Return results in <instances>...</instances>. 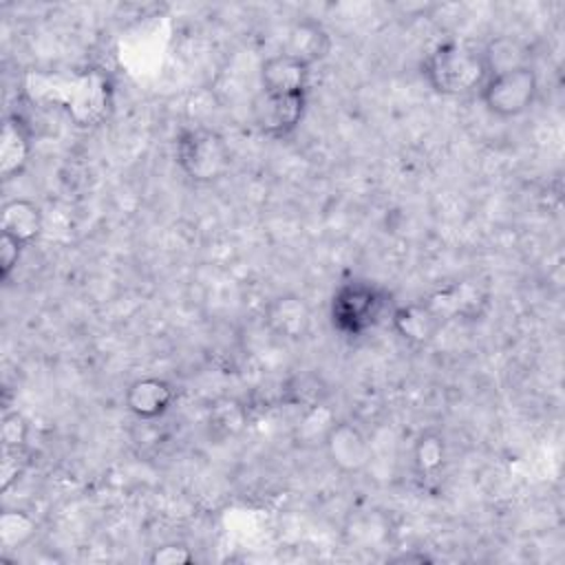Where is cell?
I'll use <instances>...</instances> for the list:
<instances>
[{"mask_svg": "<svg viewBox=\"0 0 565 565\" xmlns=\"http://www.w3.org/2000/svg\"><path fill=\"white\" fill-rule=\"evenodd\" d=\"M0 227L2 234L15 238L26 247L40 238L44 230V214L40 205L29 199H11L2 205Z\"/></svg>", "mask_w": 565, "mask_h": 565, "instance_id": "14", "label": "cell"}, {"mask_svg": "<svg viewBox=\"0 0 565 565\" xmlns=\"http://www.w3.org/2000/svg\"><path fill=\"white\" fill-rule=\"evenodd\" d=\"M245 426V413L234 399H223L210 411V428L221 437L236 435Z\"/></svg>", "mask_w": 565, "mask_h": 565, "instance_id": "18", "label": "cell"}, {"mask_svg": "<svg viewBox=\"0 0 565 565\" xmlns=\"http://www.w3.org/2000/svg\"><path fill=\"white\" fill-rule=\"evenodd\" d=\"M174 386L163 377H139L128 384L124 404L137 419L150 422L166 415L174 402Z\"/></svg>", "mask_w": 565, "mask_h": 565, "instance_id": "9", "label": "cell"}, {"mask_svg": "<svg viewBox=\"0 0 565 565\" xmlns=\"http://www.w3.org/2000/svg\"><path fill=\"white\" fill-rule=\"evenodd\" d=\"M309 93L278 95L260 90L252 104V117L256 128L271 139L289 137L302 121Z\"/></svg>", "mask_w": 565, "mask_h": 565, "instance_id": "5", "label": "cell"}, {"mask_svg": "<svg viewBox=\"0 0 565 565\" xmlns=\"http://www.w3.org/2000/svg\"><path fill=\"white\" fill-rule=\"evenodd\" d=\"M150 565H190L194 561V554L190 547L181 543H166L150 552L148 556Z\"/></svg>", "mask_w": 565, "mask_h": 565, "instance_id": "21", "label": "cell"}, {"mask_svg": "<svg viewBox=\"0 0 565 565\" xmlns=\"http://www.w3.org/2000/svg\"><path fill=\"white\" fill-rule=\"evenodd\" d=\"M426 302L444 322L448 318H479L488 307V294L477 282H455L426 298Z\"/></svg>", "mask_w": 565, "mask_h": 565, "instance_id": "10", "label": "cell"}, {"mask_svg": "<svg viewBox=\"0 0 565 565\" xmlns=\"http://www.w3.org/2000/svg\"><path fill=\"white\" fill-rule=\"evenodd\" d=\"M29 439V424L20 413H4L0 422V441L4 448H24Z\"/></svg>", "mask_w": 565, "mask_h": 565, "instance_id": "19", "label": "cell"}, {"mask_svg": "<svg viewBox=\"0 0 565 565\" xmlns=\"http://www.w3.org/2000/svg\"><path fill=\"white\" fill-rule=\"evenodd\" d=\"M31 130L20 115H7L0 135V174L2 179L18 177L31 157Z\"/></svg>", "mask_w": 565, "mask_h": 565, "instance_id": "13", "label": "cell"}, {"mask_svg": "<svg viewBox=\"0 0 565 565\" xmlns=\"http://www.w3.org/2000/svg\"><path fill=\"white\" fill-rule=\"evenodd\" d=\"M174 159L183 177L196 185L221 181L232 168V152L221 132L205 126L185 128L174 143Z\"/></svg>", "mask_w": 565, "mask_h": 565, "instance_id": "3", "label": "cell"}, {"mask_svg": "<svg viewBox=\"0 0 565 565\" xmlns=\"http://www.w3.org/2000/svg\"><path fill=\"white\" fill-rule=\"evenodd\" d=\"M311 66L287 55L276 53L267 57L260 66V90L278 93V95H298L309 93Z\"/></svg>", "mask_w": 565, "mask_h": 565, "instance_id": "8", "label": "cell"}, {"mask_svg": "<svg viewBox=\"0 0 565 565\" xmlns=\"http://www.w3.org/2000/svg\"><path fill=\"white\" fill-rule=\"evenodd\" d=\"M322 450L342 475H360L371 463V441L353 422L335 419L322 441Z\"/></svg>", "mask_w": 565, "mask_h": 565, "instance_id": "6", "label": "cell"}, {"mask_svg": "<svg viewBox=\"0 0 565 565\" xmlns=\"http://www.w3.org/2000/svg\"><path fill=\"white\" fill-rule=\"evenodd\" d=\"M35 534V521L20 510H7L0 516V543L4 550H15L29 543Z\"/></svg>", "mask_w": 565, "mask_h": 565, "instance_id": "17", "label": "cell"}, {"mask_svg": "<svg viewBox=\"0 0 565 565\" xmlns=\"http://www.w3.org/2000/svg\"><path fill=\"white\" fill-rule=\"evenodd\" d=\"M22 249H24L22 243L2 234V238H0V278L2 280H7L11 276V271L18 267Z\"/></svg>", "mask_w": 565, "mask_h": 565, "instance_id": "22", "label": "cell"}, {"mask_svg": "<svg viewBox=\"0 0 565 565\" xmlns=\"http://www.w3.org/2000/svg\"><path fill=\"white\" fill-rule=\"evenodd\" d=\"M26 452L24 448H4L2 446V459H0V488L7 492L24 472L26 468Z\"/></svg>", "mask_w": 565, "mask_h": 565, "instance_id": "20", "label": "cell"}, {"mask_svg": "<svg viewBox=\"0 0 565 565\" xmlns=\"http://www.w3.org/2000/svg\"><path fill=\"white\" fill-rule=\"evenodd\" d=\"M331 49V38L329 31L324 29L322 22L313 18H298L289 29L287 38L282 44V53L305 62L307 66L313 68L320 60L327 57Z\"/></svg>", "mask_w": 565, "mask_h": 565, "instance_id": "11", "label": "cell"}, {"mask_svg": "<svg viewBox=\"0 0 565 565\" xmlns=\"http://www.w3.org/2000/svg\"><path fill=\"white\" fill-rule=\"evenodd\" d=\"M481 55H483V62H486L488 77L532 66L530 64V49H527V44L521 42L514 35H497V38H492L481 49Z\"/></svg>", "mask_w": 565, "mask_h": 565, "instance_id": "15", "label": "cell"}, {"mask_svg": "<svg viewBox=\"0 0 565 565\" xmlns=\"http://www.w3.org/2000/svg\"><path fill=\"white\" fill-rule=\"evenodd\" d=\"M446 439L437 430H424L413 444V466L419 477H437L446 466Z\"/></svg>", "mask_w": 565, "mask_h": 565, "instance_id": "16", "label": "cell"}, {"mask_svg": "<svg viewBox=\"0 0 565 565\" xmlns=\"http://www.w3.org/2000/svg\"><path fill=\"white\" fill-rule=\"evenodd\" d=\"M388 320L397 338L411 347H426L428 342L435 340L437 331L444 324V320L426 300L393 307Z\"/></svg>", "mask_w": 565, "mask_h": 565, "instance_id": "7", "label": "cell"}, {"mask_svg": "<svg viewBox=\"0 0 565 565\" xmlns=\"http://www.w3.org/2000/svg\"><path fill=\"white\" fill-rule=\"evenodd\" d=\"M265 322L276 335L285 340H300L309 331L311 311L305 298L296 294H282L267 305Z\"/></svg>", "mask_w": 565, "mask_h": 565, "instance_id": "12", "label": "cell"}, {"mask_svg": "<svg viewBox=\"0 0 565 565\" xmlns=\"http://www.w3.org/2000/svg\"><path fill=\"white\" fill-rule=\"evenodd\" d=\"M391 296L384 287L351 278L342 282L329 302V320L333 331L344 338H362L371 333L388 313ZM393 311V309H391Z\"/></svg>", "mask_w": 565, "mask_h": 565, "instance_id": "2", "label": "cell"}, {"mask_svg": "<svg viewBox=\"0 0 565 565\" xmlns=\"http://www.w3.org/2000/svg\"><path fill=\"white\" fill-rule=\"evenodd\" d=\"M426 84L441 97H466L479 93L488 79L481 49L463 42L437 44L422 62Z\"/></svg>", "mask_w": 565, "mask_h": 565, "instance_id": "1", "label": "cell"}, {"mask_svg": "<svg viewBox=\"0 0 565 565\" xmlns=\"http://www.w3.org/2000/svg\"><path fill=\"white\" fill-rule=\"evenodd\" d=\"M539 95V77L532 66L490 75L479 97L486 110L499 119H512L527 113Z\"/></svg>", "mask_w": 565, "mask_h": 565, "instance_id": "4", "label": "cell"}]
</instances>
